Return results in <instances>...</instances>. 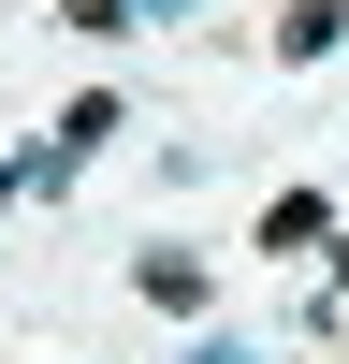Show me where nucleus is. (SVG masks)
<instances>
[{"label":"nucleus","instance_id":"4","mask_svg":"<svg viewBox=\"0 0 349 364\" xmlns=\"http://www.w3.org/2000/svg\"><path fill=\"white\" fill-rule=\"evenodd\" d=\"M58 15H73V29H145L131 0H58Z\"/></svg>","mask_w":349,"mask_h":364},{"label":"nucleus","instance_id":"3","mask_svg":"<svg viewBox=\"0 0 349 364\" xmlns=\"http://www.w3.org/2000/svg\"><path fill=\"white\" fill-rule=\"evenodd\" d=\"M335 29H349L335 0H306V15H277V58H335Z\"/></svg>","mask_w":349,"mask_h":364},{"label":"nucleus","instance_id":"1","mask_svg":"<svg viewBox=\"0 0 349 364\" xmlns=\"http://www.w3.org/2000/svg\"><path fill=\"white\" fill-rule=\"evenodd\" d=\"M262 248H291V262H306V248H335V204H320V190H291L277 219H262Z\"/></svg>","mask_w":349,"mask_h":364},{"label":"nucleus","instance_id":"2","mask_svg":"<svg viewBox=\"0 0 349 364\" xmlns=\"http://www.w3.org/2000/svg\"><path fill=\"white\" fill-rule=\"evenodd\" d=\"M145 306H204V262L189 248H145Z\"/></svg>","mask_w":349,"mask_h":364}]
</instances>
